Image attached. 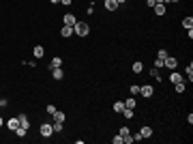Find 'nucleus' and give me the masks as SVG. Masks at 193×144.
I'll use <instances>...</instances> for the list:
<instances>
[{
    "label": "nucleus",
    "instance_id": "1",
    "mask_svg": "<svg viewBox=\"0 0 193 144\" xmlns=\"http://www.w3.org/2000/svg\"><path fill=\"white\" fill-rule=\"evenodd\" d=\"M90 32V26L86 24V22H77L75 26H73V35H77V37H86Z\"/></svg>",
    "mask_w": 193,
    "mask_h": 144
},
{
    "label": "nucleus",
    "instance_id": "2",
    "mask_svg": "<svg viewBox=\"0 0 193 144\" xmlns=\"http://www.w3.org/2000/svg\"><path fill=\"white\" fill-rule=\"evenodd\" d=\"M39 131H41V136H43V138H49V136L54 133V127H51L49 123H43V125L39 127Z\"/></svg>",
    "mask_w": 193,
    "mask_h": 144
},
{
    "label": "nucleus",
    "instance_id": "3",
    "mask_svg": "<svg viewBox=\"0 0 193 144\" xmlns=\"http://www.w3.org/2000/svg\"><path fill=\"white\" fill-rule=\"evenodd\" d=\"M163 67H167V69H176V67H178V60H176L174 56H167V58L163 60Z\"/></svg>",
    "mask_w": 193,
    "mask_h": 144
},
{
    "label": "nucleus",
    "instance_id": "4",
    "mask_svg": "<svg viewBox=\"0 0 193 144\" xmlns=\"http://www.w3.org/2000/svg\"><path fill=\"white\" fill-rule=\"evenodd\" d=\"M62 22H64V26H75V24H77L75 15H71V13H67V15L62 17Z\"/></svg>",
    "mask_w": 193,
    "mask_h": 144
},
{
    "label": "nucleus",
    "instance_id": "5",
    "mask_svg": "<svg viewBox=\"0 0 193 144\" xmlns=\"http://www.w3.org/2000/svg\"><path fill=\"white\" fill-rule=\"evenodd\" d=\"M6 127H9L11 131H15V129L19 127V118H17V116H15V118H9V121H6Z\"/></svg>",
    "mask_w": 193,
    "mask_h": 144
},
{
    "label": "nucleus",
    "instance_id": "6",
    "mask_svg": "<svg viewBox=\"0 0 193 144\" xmlns=\"http://www.w3.org/2000/svg\"><path fill=\"white\" fill-rule=\"evenodd\" d=\"M152 93H154L152 86H140V95L142 97H152Z\"/></svg>",
    "mask_w": 193,
    "mask_h": 144
},
{
    "label": "nucleus",
    "instance_id": "7",
    "mask_svg": "<svg viewBox=\"0 0 193 144\" xmlns=\"http://www.w3.org/2000/svg\"><path fill=\"white\" fill-rule=\"evenodd\" d=\"M17 118H19V127H24V129H28V127H30V121H28V116H26V114H19Z\"/></svg>",
    "mask_w": 193,
    "mask_h": 144
},
{
    "label": "nucleus",
    "instance_id": "8",
    "mask_svg": "<svg viewBox=\"0 0 193 144\" xmlns=\"http://www.w3.org/2000/svg\"><path fill=\"white\" fill-rule=\"evenodd\" d=\"M103 4H105V9H107V11H116V9L120 6V4H118L116 0H105Z\"/></svg>",
    "mask_w": 193,
    "mask_h": 144
},
{
    "label": "nucleus",
    "instance_id": "9",
    "mask_svg": "<svg viewBox=\"0 0 193 144\" xmlns=\"http://www.w3.org/2000/svg\"><path fill=\"white\" fill-rule=\"evenodd\" d=\"M170 82H172V84H178V82H183V75L176 73V71H172V73H170Z\"/></svg>",
    "mask_w": 193,
    "mask_h": 144
},
{
    "label": "nucleus",
    "instance_id": "10",
    "mask_svg": "<svg viewBox=\"0 0 193 144\" xmlns=\"http://www.w3.org/2000/svg\"><path fill=\"white\" fill-rule=\"evenodd\" d=\"M54 67H62V58H60V56H54V58H51L49 69H54Z\"/></svg>",
    "mask_w": 193,
    "mask_h": 144
},
{
    "label": "nucleus",
    "instance_id": "11",
    "mask_svg": "<svg viewBox=\"0 0 193 144\" xmlns=\"http://www.w3.org/2000/svg\"><path fill=\"white\" fill-rule=\"evenodd\" d=\"M51 75H54V80H62V75H64V73H62V69H60V67H54V69H51Z\"/></svg>",
    "mask_w": 193,
    "mask_h": 144
},
{
    "label": "nucleus",
    "instance_id": "12",
    "mask_svg": "<svg viewBox=\"0 0 193 144\" xmlns=\"http://www.w3.org/2000/svg\"><path fill=\"white\" fill-rule=\"evenodd\" d=\"M35 58H43V54H45V49H43V45H35Z\"/></svg>",
    "mask_w": 193,
    "mask_h": 144
},
{
    "label": "nucleus",
    "instance_id": "13",
    "mask_svg": "<svg viewBox=\"0 0 193 144\" xmlns=\"http://www.w3.org/2000/svg\"><path fill=\"white\" fill-rule=\"evenodd\" d=\"M152 9H154V13H157L159 17H161V15H165V4H154Z\"/></svg>",
    "mask_w": 193,
    "mask_h": 144
},
{
    "label": "nucleus",
    "instance_id": "14",
    "mask_svg": "<svg viewBox=\"0 0 193 144\" xmlns=\"http://www.w3.org/2000/svg\"><path fill=\"white\" fill-rule=\"evenodd\" d=\"M60 35H62V37H71V35H73V26H62Z\"/></svg>",
    "mask_w": 193,
    "mask_h": 144
},
{
    "label": "nucleus",
    "instance_id": "15",
    "mask_svg": "<svg viewBox=\"0 0 193 144\" xmlns=\"http://www.w3.org/2000/svg\"><path fill=\"white\" fill-rule=\"evenodd\" d=\"M142 69H144V65H142L140 60H135V62H133V67H131V71H133V73H142Z\"/></svg>",
    "mask_w": 193,
    "mask_h": 144
},
{
    "label": "nucleus",
    "instance_id": "16",
    "mask_svg": "<svg viewBox=\"0 0 193 144\" xmlns=\"http://www.w3.org/2000/svg\"><path fill=\"white\" fill-rule=\"evenodd\" d=\"M135 105H138V101H135L133 97H129V99L125 101V108H129V110H135Z\"/></svg>",
    "mask_w": 193,
    "mask_h": 144
},
{
    "label": "nucleus",
    "instance_id": "17",
    "mask_svg": "<svg viewBox=\"0 0 193 144\" xmlns=\"http://www.w3.org/2000/svg\"><path fill=\"white\" fill-rule=\"evenodd\" d=\"M140 136H142V138H150V136H152V129H150V127L146 125V127H142V131H140Z\"/></svg>",
    "mask_w": 193,
    "mask_h": 144
},
{
    "label": "nucleus",
    "instance_id": "18",
    "mask_svg": "<svg viewBox=\"0 0 193 144\" xmlns=\"http://www.w3.org/2000/svg\"><path fill=\"white\" fill-rule=\"evenodd\" d=\"M51 116H54V123H62V121H64V114H62V112H58V110H56Z\"/></svg>",
    "mask_w": 193,
    "mask_h": 144
},
{
    "label": "nucleus",
    "instance_id": "19",
    "mask_svg": "<svg viewBox=\"0 0 193 144\" xmlns=\"http://www.w3.org/2000/svg\"><path fill=\"white\" fill-rule=\"evenodd\" d=\"M183 26H185L187 30H189V28H193V17H185V19H183Z\"/></svg>",
    "mask_w": 193,
    "mask_h": 144
},
{
    "label": "nucleus",
    "instance_id": "20",
    "mask_svg": "<svg viewBox=\"0 0 193 144\" xmlns=\"http://www.w3.org/2000/svg\"><path fill=\"white\" fill-rule=\"evenodd\" d=\"M174 88H176V93H185L187 84H185V82H178V84H174Z\"/></svg>",
    "mask_w": 193,
    "mask_h": 144
},
{
    "label": "nucleus",
    "instance_id": "21",
    "mask_svg": "<svg viewBox=\"0 0 193 144\" xmlns=\"http://www.w3.org/2000/svg\"><path fill=\"white\" fill-rule=\"evenodd\" d=\"M122 110H125V101H118V103H114V112H118V114H120Z\"/></svg>",
    "mask_w": 193,
    "mask_h": 144
},
{
    "label": "nucleus",
    "instance_id": "22",
    "mask_svg": "<svg viewBox=\"0 0 193 144\" xmlns=\"http://www.w3.org/2000/svg\"><path fill=\"white\" fill-rule=\"evenodd\" d=\"M167 56H170V54H167V49H159V52H157V58H161V60H165Z\"/></svg>",
    "mask_w": 193,
    "mask_h": 144
},
{
    "label": "nucleus",
    "instance_id": "23",
    "mask_svg": "<svg viewBox=\"0 0 193 144\" xmlns=\"http://www.w3.org/2000/svg\"><path fill=\"white\" fill-rule=\"evenodd\" d=\"M26 131H28V129H24V127H17V129H15L17 138H26Z\"/></svg>",
    "mask_w": 193,
    "mask_h": 144
},
{
    "label": "nucleus",
    "instance_id": "24",
    "mask_svg": "<svg viewBox=\"0 0 193 144\" xmlns=\"http://www.w3.org/2000/svg\"><path fill=\"white\" fill-rule=\"evenodd\" d=\"M185 73H187V78H189V82L193 80V65H189L187 69H185Z\"/></svg>",
    "mask_w": 193,
    "mask_h": 144
},
{
    "label": "nucleus",
    "instance_id": "25",
    "mask_svg": "<svg viewBox=\"0 0 193 144\" xmlns=\"http://www.w3.org/2000/svg\"><path fill=\"white\" fill-rule=\"evenodd\" d=\"M122 114H125V118H133V110H129V108H125Z\"/></svg>",
    "mask_w": 193,
    "mask_h": 144
},
{
    "label": "nucleus",
    "instance_id": "26",
    "mask_svg": "<svg viewBox=\"0 0 193 144\" xmlns=\"http://www.w3.org/2000/svg\"><path fill=\"white\" fill-rule=\"evenodd\" d=\"M129 93H131V97L140 95V86H131V88H129Z\"/></svg>",
    "mask_w": 193,
    "mask_h": 144
},
{
    "label": "nucleus",
    "instance_id": "27",
    "mask_svg": "<svg viewBox=\"0 0 193 144\" xmlns=\"http://www.w3.org/2000/svg\"><path fill=\"white\" fill-rule=\"evenodd\" d=\"M54 112H56V105H54V103H49V105H47V114H49V116H51Z\"/></svg>",
    "mask_w": 193,
    "mask_h": 144
},
{
    "label": "nucleus",
    "instance_id": "28",
    "mask_svg": "<svg viewBox=\"0 0 193 144\" xmlns=\"http://www.w3.org/2000/svg\"><path fill=\"white\" fill-rule=\"evenodd\" d=\"M112 142H114V144H122V136H120V133H118V136H116V138H112Z\"/></svg>",
    "mask_w": 193,
    "mask_h": 144
},
{
    "label": "nucleus",
    "instance_id": "29",
    "mask_svg": "<svg viewBox=\"0 0 193 144\" xmlns=\"http://www.w3.org/2000/svg\"><path fill=\"white\" fill-rule=\"evenodd\" d=\"M161 67H163V60L157 58V60H154V69H161Z\"/></svg>",
    "mask_w": 193,
    "mask_h": 144
},
{
    "label": "nucleus",
    "instance_id": "30",
    "mask_svg": "<svg viewBox=\"0 0 193 144\" xmlns=\"http://www.w3.org/2000/svg\"><path fill=\"white\" fill-rule=\"evenodd\" d=\"M150 75H152V78H157V80L161 78V75H159V69H150Z\"/></svg>",
    "mask_w": 193,
    "mask_h": 144
},
{
    "label": "nucleus",
    "instance_id": "31",
    "mask_svg": "<svg viewBox=\"0 0 193 144\" xmlns=\"http://www.w3.org/2000/svg\"><path fill=\"white\" fill-rule=\"evenodd\" d=\"M51 127H54V131H62V123H54Z\"/></svg>",
    "mask_w": 193,
    "mask_h": 144
},
{
    "label": "nucleus",
    "instance_id": "32",
    "mask_svg": "<svg viewBox=\"0 0 193 144\" xmlns=\"http://www.w3.org/2000/svg\"><path fill=\"white\" fill-rule=\"evenodd\" d=\"M120 136H129V127H120Z\"/></svg>",
    "mask_w": 193,
    "mask_h": 144
},
{
    "label": "nucleus",
    "instance_id": "33",
    "mask_svg": "<svg viewBox=\"0 0 193 144\" xmlns=\"http://www.w3.org/2000/svg\"><path fill=\"white\" fill-rule=\"evenodd\" d=\"M60 2H62V4H67V6H69V4H71V2H73V0H60Z\"/></svg>",
    "mask_w": 193,
    "mask_h": 144
},
{
    "label": "nucleus",
    "instance_id": "34",
    "mask_svg": "<svg viewBox=\"0 0 193 144\" xmlns=\"http://www.w3.org/2000/svg\"><path fill=\"white\" fill-rule=\"evenodd\" d=\"M154 4H165V0H154Z\"/></svg>",
    "mask_w": 193,
    "mask_h": 144
},
{
    "label": "nucleus",
    "instance_id": "35",
    "mask_svg": "<svg viewBox=\"0 0 193 144\" xmlns=\"http://www.w3.org/2000/svg\"><path fill=\"white\" fill-rule=\"evenodd\" d=\"M116 2H118V4H125V2H127V0H116Z\"/></svg>",
    "mask_w": 193,
    "mask_h": 144
},
{
    "label": "nucleus",
    "instance_id": "36",
    "mask_svg": "<svg viewBox=\"0 0 193 144\" xmlns=\"http://www.w3.org/2000/svg\"><path fill=\"white\" fill-rule=\"evenodd\" d=\"M2 123H4V118H2V116H0V127H2Z\"/></svg>",
    "mask_w": 193,
    "mask_h": 144
},
{
    "label": "nucleus",
    "instance_id": "37",
    "mask_svg": "<svg viewBox=\"0 0 193 144\" xmlns=\"http://www.w3.org/2000/svg\"><path fill=\"white\" fill-rule=\"evenodd\" d=\"M56 2H60V0H51V4H56Z\"/></svg>",
    "mask_w": 193,
    "mask_h": 144
},
{
    "label": "nucleus",
    "instance_id": "38",
    "mask_svg": "<svg viewBox=\"0 0 193 144\" xmlns=\"http://www.w3.org/2000/svg\"><path fill=\"white\" fill-rule=\"evenodd\" d=\"M165 2H178V0H165Z\"/></svg>",
    "mask_w": 193,
    "mask_h": 144
}]
</instances>
